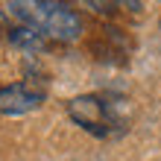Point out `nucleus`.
<instances>
[{"mask_svg":"<svg viewBox=\"0 0 161 161\" xmlns=\"http://www.w3.org/2000/svg\"><path fill=\"white\" fill-rule=\"evenodd\" d=\"M21 26H30L47 41H73L82 32V18L70 6L56 3V0H15L9 3Z\"/></svg>","mask_w":161,"mask_h":161,"instance_id":"f257e3e1","label":"nucleus"},{"mask_svg":"<svg viewBox=\"0 0 161 161\" xmlns=\"http://www.w3.org/2000/svg\"><path fill=\"white\" fill-rule=\"evenodd\" d=\"M68 114L70 120L82 126L85 132L97 138H111L123 132L126 120L120 114V103L114 97H106V94H82V97H73L68 103Z\"/></svg>","mask_w":161,"mask_h":161,"instance_id":"f03ea898","label":"nucleus"},{"mask_svg":"<svg viewBox=\"0 0 161 161\" xmlns=\"http://www.w3.org/2000/svg\"><path fill=\"white\" fill-rule=\"evenodd\" d=\"M47 97V88L35 79H21L0 88V114H26L38 108Z\"/></svg>","mask_w":161,"mask_h":161,"instance_id":"7ed1b4c3","label":"nucleus"},{"mask_svg":"<svg viewBox=\"0 0 161 161\" xmlns=\"http://www.w3.org/2000/svg\"><path fill=\"white\" fill-rule=\"evenodd\" d=\"M9 41L24 47V50H44L47 47V38H41L35 30H30V26H15L12 32H9Z\"/></svg>","mask_w":161,"mask_h":161,"instance_id":"20e7f679","label":"nucleus"},{"mask_svg":"<svg viewBox=\"0 0 161 161\" xmlns=\"http://www.w3.org/2000/svg\"><path fill=\"white\" fill-rule=\"evenodd\" d=\"M3 32H6V38H9V32H12V30H9V24H6V15L0 12V35H3Z\"/></svg>","mask_w":161,"mask_h":161,"instance_id":"39448f33","label":"nucleus"}]
</instances>
